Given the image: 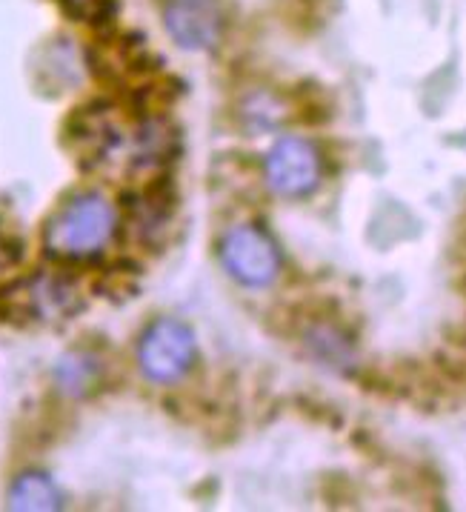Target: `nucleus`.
Segmentation results:
<instances>
[{
  "label": "nucleus",
  "instance_id": "5",
  "mask_svg": "<svg viewBox=\"0 0 466 512\" xmlns=\"http://www.w3.org/2000/svg\"><path fill=\"white\" fill-rule=\"evenodd\" d=\"M166 35L183 52H209L223 38L221 0H161Z\"/></svg>",
  "mask_w": 466,
  "mask_h": 512
},
{
  "label": "nucleus",
  "instance_id": "3",
  "mask_svg": "<svg viewBox=\"0 0 466 512\" xmlns=\"http://www.w3.org/2000/svg\"><path fill=\"white\" fill-rule=\"evenodd\" d=\"M226 272L244 287H269L281 275V252L264 229L252 224L232 226L221 241Z\"/></svg>",
  "mask_w": 466,
  "mask_h": 512
},
{
  "label": "nucleus",
  "instance_id": "4",
  "mask_svg": "<svg viewBox=\"0 0 466 512\" xmlns=\"http://www.w3.org/2000/svg\"><path fill=\"white\" fill-rule=\"evenodd\" d=\"M269 189L281 198H304L321 181L318 149L295 135H286L269 149L264 161Z\"/></svg>",
  "mask_w": 466,
  "mask_h": 512
},
{
  "label": "nucleus",
  "instance_id": "10",
  "mask_svg": "<svg viewBox=\"0 0 466 512\" xmlns=\"http://www.w3.org/2000/svg\"><path fill=\"white\" fill-rule=\"evenodd\" d=\"M6 261H9V252H6V244L0 241V269L6 267Z\"/></svg>",
  "mask_w": 466,
  "mask_h": 512
},
{
  "label": "nucleus",
  "instance_id": "7",
  "mask_svg": "<svg viewBox=\"0 0 466 512\" xmlns=\"http://www.w3.org/2000/svg\"><path fill=\"white\" fill-rule=\"evenodd\" d=\"M6 507L18 512H52L63 507V492L52 475L38 470L21 472L6 492Z\"/></svg>",
  "mask_w": 466,
  "mask_h": 512
},
{
  "label": "nucleus",
  "instance_id": "2",
  "mask_svg": "<svg viewBox=\"0 0 466 512\" xmlns=\"http://www.w3.org/2000/svg\"><path fill=\"white\" fill-rule=\"evenodd\" d=\"M195 332L178 318H161L141 335L138 367L146 381L175 384L195 367Z\"/></svg>",
  "mask_w": 466,
  "mask_h": 512
},
{
  "label": "nucleus",
  "instance_id": "8",
  "mask_svg": "<svg viewBox=\"0 0 466 512\" xmlns=\"http://www.w3.org/2000/svg\"><path fill=\"white\" fill-rule=\"evenodd\" d=\"M103 375V364L98 355L86 352V349H72L66 352L58 367H55V384L63 395L69 398H83L92 390H98Z\"/></svg>",
  "mask_w": 466,
  "mask_h": 512
},
{
  "label": "nucleus",
  "instance_id": "9",
  "mask_svg": "<svg viewBox=\"0 0 466 512\" xmlns=\"http://www.w3.org/2000/svg\"><path fill=\"white\" fill-rule=\"evenodd\" d=\"M63 3L72 15H78L83 21H95L106 12V0H63Z\"/></svg>",
  "mask_w": 466,
  "mask_h": 512
},
{
  "label": "nucleus",
  "instance_id": "6",
  "mask_svg": "<svg viewBox=\"0 0 466 512\" xmlns=\"http://www.w3.org/2000/svg\"><path fill=\"white\" fill-rule=\"evenodd\" d=\"M75 307V289L63 284L61 278H32L23 284L18 309L32 315L35 321H58Z\"/></svg>",
  "mask_w": 466,
  "mask_h": 512
},
{
  "label": "nucleus",
  "instance_id": "1",
  "mask_svg": "<svg viewBox=\"0 0 466 512\" xmlns=\"http://www.w3.org/2000/svg\"><path fill=\"white\" fill-rule=\"evenodd\" d=\"M118 224V206L98 189H83L52 212L43 229V246L61 261H89L115 241Z\"/></svg>",
  "mask_w": 466,
  "mask_h": 512
}]
</instances>
